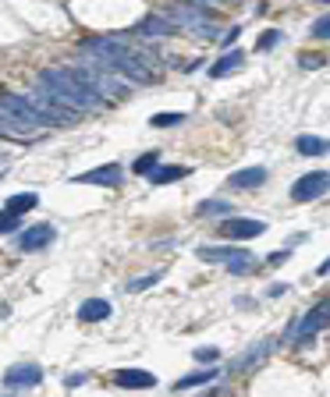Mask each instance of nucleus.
Masks as SVG:
<instances>
[{
	"label": "nucleus",
	"mask_w": 330,
	"mask_h": 397,
	"mask_svg": "<svg viewBox=\"0 0 330 397\" xmlns=\"http://www.w3.org/2000/svg\"><path fill=\"white\" fill-rule=\"evenodd\" d=\"M82 50L89 53L92 64H99L103 71L118 75V78H125V82H153V75H156V71L142 61V53H135V50H132L125 39H118V36H96V39H89Z\"/></svg>",
	"instance_id": "1"
},
{
	"label": "nucleus",
	"mask_w": 330,
	"mask_h": 397,
	"mask_svg": "<svg viewBox=\"0 0 330 397\" xmlns=\"http://www.w3.org/2000/svg\"><path fill=\"white\" fill-rule=\"evenodd\" d=\"M36 89H43L53 103H61V106H68V110H99L103 103L71 75V68H46L43 75H39V85Z\"/></svg>",
	"instance_id": "2"
},
{
	"label": "nucleus",
	"mask_w": 330,
	"mask_h": 397,
	"mask_svg": "<svg viewBox=\"0 0 330 397\" xmlns=\"http://www.w3.org/2000/svg\"><path fill=\"white\" fill-rule=\"evenodd\" d=\"M25 99H29L32 110H36L39 128H68V125L78 121V113H75V110H68V106H61V103H53L43 89H32V96H25Z\"/></svg>",
	"instance_id": "3"
},
{
	"label": "nucleus",
	"mask_w": 330,
	"mask_h": 397,
	"mask_svg": "<svg viewBox=\"0 0 330 397\" xmlns=\"http://www.w3.org/2000/svg\"><path fill=\"white\" fill-rule=\"evenodd\" d=\"M163 18H167L174 29H192V32H199L206 39H216V29H213L209 15L195 4V0H181V4H174L171 15H163Z\"/></svg>",
	"instance_id": "4"
},
{
	"label": "nucleus",
	"mask_w": 330,
	"mask_h": 397,
	"mask_svg": "<svg viewBox=\"0 0 330 397\" xmlns=\"http://www.w3.org/2000/svg\"><path fill=\"white\" fill-rule=\"evenodd\" d=\"M326 312H330V305H326V302H319L316 309H309V312H305V319H302V323L295 319V323L288 326L284 340H291V337H295V344H309V340H312V337L323 330V323H326Z\"/></svg>",
	"instance_id": "5"
},
{
	"label": "nucleus",
	"mask_w": 330,
	"mask_h": 397,
	"mask_svg": "<svg viewBox=\"0 0 330 397\" xmlns=\"http://www.w3.org/2000/svg\"><path fill=\"white\" fill-rule=\"evenodd\" d=\"M326 192V170H309V174H302L295 185H291V199L295 202H312Z\"/></svg>",
	"instance_id": "6"
},
{
	"label": "nucleus",
	"mask_w": 330,
	"mask_h": 397,
	"mask_svg": "<svg viewBox=\"0 0 330 397\" xmlns=\"http://www.w3.org/2000/svg\"><path fill=\"white\" fill-rule=\"evenodd\" d=\"M263 220H252V216H231L220 223V235L224 238H235V242H245V238H259L263 235Z\"/></svg>",
	"instance_id": "7"
},
{
	"label": "nucleus",
	"mask_w": 330,
	"mask_h": 397,
	"mask_svg": "<svg viewBox=\"0 0 330 397\" xmlns=\"http://www.w3.org/2000/svg\"><path fill=\"white\" fill-rule=\"evenodd\" d=\"M53 238H57V231H53V223H36V227H29V231H22L18 235V249L22 252H36V249H46Z\"/></svg>",
	"instance_id": "8"
},
{
	"label": "nucleus",
	"mask_w": 330,
	"mask_h": 397,
	"mask_svg": "<svg viewBox=\"0 0 330 397\" xmlns=\"http://www.w3.org/2000/svg\"><path fill=\"white\" fill-rule=\"evenodd\" d=\"M4 383L11 390H29V386H39L43 383V369L39 365H11L4 372Z\"/></svg>",
	"instance_id": "9"
},
{
	"label": "nucleus",
	"mask_w": 330,
	"mask_h": 397,
	"mask_svg": "<svg viewBox=\"0 0 330 397\" xmlns=\"http://www.w3.org/2000/svg\"><path fill=\"white\" fill-rule=\"evenodd\" d=\"M121 178H125V170H121L118 163H103V167L89 170V174H82L78 181H82V185H106V188H118Z\"/></svg>",
	"instance_id": "10"
},
{
	"label": "nucleus",
	"mask_w": 330,
	"mask_h": 397,
	"mask_svg": "<svg viewBox=\"0 0 330 397\" xmlns=\"http://www.w3.org/2000/svg\"><path fill=\"white\" fill-rule=\"evenodd\" d=\"M114 383L125 386V390H149V386H156V376L146 372V369H118Z\"/></svg>",
	"instance_id": "11"
},
{
	"label": "nucleus",
	"mask_w": 330,
	"mask_h": 397,
	"mask_svg": "<svg viewBox=\"0 0 330 397\" xmlns=\"http://www.w3.org/2000/svg\"><path fill=\"white\" fill-rule=\"evenodd\" d=\"M242 64H245V53L242 50H228L224 57H216V61L209 64V78H224V75L238 71Z\"/></svg>",
	"instance_id": "12"
},
{
	"label": "nucleus",
	"mask_w": 330,
	"mask_h": 397,
	"mask_svg": "<svg viewBox=\"0 0 330 397\" xmlns=\"http://www.w3.org/2000/svg\"><path fill=\"white\" fill-rule=\"evenodd\" d=\"M139 32H142L146 39H167V36L174 32V25L163 18V15H149V18L139 22Z\"/></svg>",
	"instance_id": "13"
},
{
	"label": "nucleus",
	"mask_w": 330,
	"mask_h": 397,
	"mask_svg": "<svg viewBox=\"0 0 330 397\" xmlns=\"http://www.w3.org/2000/svg\"><path fill=\"white\" fill-rule=\"evenodd\" d=\"M185 174H188V167H181V163H167V167L156 163V167L149 170V181H153V185H171V181H181Z\"/></svg>",
	"instance_id": "14"
},
{
	"label": "nucleus",
	"mask_w": 330,
	"mask_h": 397,
	"mask_svg": "<svg viewBox=\"0 0 330 397\" xmlns=\"http://www.w3.org/2000/svg\"><path fill=\"white\" fill-rule=\"evenodd\" d=\"M110 316V302L106 298H89V302H82V309H78V319L82 323H99V319H106Z\"/></svg>",
	"instance_id": "15"
},
{
	"label": "nucleus",
	"mask_w": 330,
	"mask_h": 397,
	"mask_svg": "<svg viewBox=\"0 0 330 397\" xmlns=\"http://www.w3.org/2000/svg\"><path fill=\"white\" fill-rule=\"evenodd\" d=\"M263 181H266V170L263 167H249V170L231 174V188H259Z\"/></svg>",
	"instance_id": "16"
},
{
	"label": "nucleus",
	"mask_w": 330,
	"mask_h": 397,
	"mask_svg": "<svg viewBox=\"0 0 330 397\" xmlns=\"http://www.w3.org/2000/svg\"><path fill=\"white\" fill-rule=\"evenodd\" d=\"M209 379H216V369H199V372H188V376H181V379H174V390L181 393V390H192V386H202V383H209Z\"/></svg>",
	"instance_id": "17"
},
{
	"label": "nucleus",
	"mask_w": 330,
	"mask_h": 397,
	"mask_svg": "<svg viewBox=\"0 0 330 397\" xmlns=\"http://www.w3.org/2000/svg\"><path fill=\"white\" fill-rule=\"evenodd\" d=\"M295 149H298L302 156H323V153H326V142H323L319 135H298V139H295Z\"/></svg>",
	"instance_id": "18"
},
{
	"label": "nucleus",
	"mask_w": 330,
	"mask_h": 397,
	"mask_svg": "<svg viewBox=\"0 0 330 397\" xmlns=\"http://www.w3.org/2000/svg\"><path fill=\"white\" fill-rule=\"evenodd\" d=\"M36 202H39V199H36L32 192H22V195H11L4 209H8V213H15V216H22V213H29V209H36Z\"/></svg>",
	"instance_id": "19"
},
{
	"label": "nucleus",
	"mask_w": 330,
	"mask_h": 397,
	"mask_svg": "<svg viewBox=\"0 0 330 397\" xmlns=\"http://www.w3.org/2000/svg\"><path fill=\"white\" fill-rule=\"evenodd\" d=\"M231 273H252V266H256V259H252V252H245V249H235V256L224 263Z\"/></svg>",
	"instance_id": "20"
},
{
	"label": "nucleus",
	"mask_w": 330,
	"mask_h": 397,
	"mask_svg": "<svg viewBox=\"0 0 330 397\" xmlns=\"http://www.w3.org/2000/svg\"><path fill=\"white\" fill-rule=\"evenodd\" d=\"M266 351H273V340H263V344H256L245 358H238V362H235V369H249V365H252V362H259Z\"/></svg>",
	"instance_id": "21"
},
{
	"label": "nucleus",
	"mask_w": 330,
	"mask_h": 397,
	"mask_svg": "<svg viewBox=\"0 0 330 397\" xmlns=\"http://www.w3.org/2000/svg\"><path fill=\"white\" fill-rule=\"evenodd\" d=\"M185 121V113H174V110H167V113H153V128H174V125H181Z\"/></svg>",
	"instance_id": "22"
},
{
	"label": "nucleus",
	"mask_w": 330,
	"mask_h": 397,
	"mask_svg": "<svg viewBox=\"0 0 330 397\" xmlns=\"http://www.w3.org/2000/svg\"><path fill=\"white\" fill-rule=\"evenodd\" d=\"M156 163H160V153L153 149V153H142V156L132 163V170H135V174H149V170H153Z\"/></svg>",
	"instance_id": "23"
},
{
	"label": "nucleus",
	"mask_w": 330,
	"mask_h": 397,
	"mask_svg": "<svg viewBox=\"0 0 330 397\" xmlns=\"http://www.w3.org/2000/svg\"><path fill=\"white\" fill-rule=\"evenodd\" d=\"M18 227H22V216L0 209V235H11V231H18Z\"/></svg>",
	"instance_id": "24"
},
{
	"label": "nucleus",
	"mask_w": 330,
	"mask_h": 397,
	"mask_svg": "<svg viewBox=\"0 0 330 397\" xmlns=\"http://www.w3.org/2000/svg\"><path fill=\"white\" fill-rule=\"evenodd\" d=\"M228 213H231L228 202H202L199 206V216H228Z\"/></svg>",
	"instance_id": "25"
},
{
	"label": "nucleus",
	"mask_w": 330,
	"mask_h": 397,
	"mask_svg": "<svg viewBox=\"0 0 330 397\" xmlns=\"http://www.w3.org/2000/svg\"><path fill=\"white\" fill-rule=\"evenodd\" d=\"M160 277H163L160 270H156V273H149V277H139V280H132V284H128V291H146V288H153V284H156Z\"/></svg>",
	"instance_id": "26"
},
{
	"label": "nucleus",
	"mask_w": 330,
	"mask_h": 397,
	"mask_svg": "<svg viewBox=\"0 0 330 397\" xmlns=\"http://www.w3.org/2000/svg\"><path fill=\"white\" fill-rule=\"evenodd\" d=\"M277 43H281V32H277V29H270V32H263V36H259L256 50H270V46H277Z\"/></svg>",
	"instance_id": "27"
},
{
	"label": "nucleus",
	"mask_w": 330,
	"mask_h": 397,
	"mask_svg": "<svg viewBox=\"0 0 330 397\" xmlns=\"http://www.w3.org/2000/svg\"><path fill=\"white\" fill-rule=\"evenodd\" d=\"M192 355H195V362H216V358H220L216 348H195Z\"/></svg>",
	"instance_id": "28"
},
{
	"label": "nucleus",
	"mask_w": 330,
	"mask_h": 397,
	"mask_svg": "<svg viewBox=\"0 0 330 397\" xmlns=\"http://www.w3.org/2000/svg\"><path fill=\"white\" fill-rule=\"evenodd\" d=\"M312 36H316V39H326V36H330V15L319 18V22L312 25Z\"/></svg>",
	"instance_id": "29"
},
{
	"label": "nucleus",
	"mask_w": 330,
	"mask_h": 397,
	"mask_svg": "<svg viewBox=\"0 0 330 397\" xmlns=\"http://www.w3.org/2000/svg\"><path fill=\"white\" fill-rule=\"evenodd\" d=\"M82 383H85V376H68L64 379V386H82Z\"/></svg>",
	"instance_id": "30"
},
{
	"label": "nucleus",
	"mask_w": 330,
	"mask_h": 397,
	"mask_svg": "<svg viewBox=\"0 0 330 397\" xmlns=\"http://www.w3.org/2000/svg\"><path fill=\"white\" fill-rule=\"evenodd\" d=\"M0 397H11V393H0Z\"/></svg>",
	"instance_id": "31"
}]
</instances>
